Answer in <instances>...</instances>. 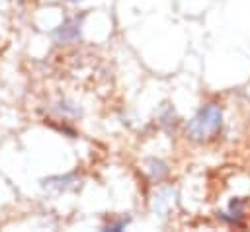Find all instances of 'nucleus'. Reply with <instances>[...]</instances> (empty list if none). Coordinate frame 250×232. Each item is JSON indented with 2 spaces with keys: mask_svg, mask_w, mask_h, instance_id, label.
Segmentation results:
<instances>
[{
  "mask_svg": "<svg viewBox=\"0 0 250 232\" xmlns=\"http://www.w3.org/2000/svg\"><path fill=\"white\" fill-rule=\"evenodd\" d=\"M223 125V111L217 103H207L203 109L197 111V115L188 123V135L193 140H207Z\"/></svg>",
  "mask_w": 250,
  "mask_h": 232,
  "instance_id": "nucleus-1",
  "label": "nucleus"
},
{
  "mask_svg": "<svg viewBox=\"0 0 250 232\" xmlns=\"http://www.w3.org/2000/svg\"><path fill=\"white\" fill-rule=\"evenodd\" d=\"M80 23H82V19L80 18H70V19H66L62 25H61V29L57 31V39L59 41H76L78 37H80Z\"/></svg>",
  "mask_w": 250,
  "mask_h": 232,
  "instance_id": "nucleus-2",
  "label": "nucleus"
},
{
  "mask_svg": "<svg viewBox=\"0 0 250 232\" xmlns=\"http://www.w3.org/2000/svg\"><path fill=\"white\" fill-rule=\"evenodd\" d=\"M68 2H80V0H68Z\"/></svg>",
  "mask_w": 250,
  "mask_h": 232,
  "instance_id": "nucleus-3",
  "label": "nucleus"
}]
</instances>
